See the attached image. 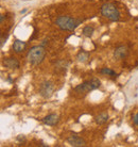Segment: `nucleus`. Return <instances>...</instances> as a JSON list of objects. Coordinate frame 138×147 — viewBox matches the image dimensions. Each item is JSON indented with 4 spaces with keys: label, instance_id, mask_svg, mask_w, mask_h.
Masks as SVG:
<instances>
[{
    "label": "nucleus",
    "instance_id": "20e7f679",
    "mask_svg": "<svg viewBox=\"0 0 138 147\" xmlns=\"http://www.w3.org/2000/svg\"><path fill=\"white\" fill-rule=\"evenodd\" d=\"M100 85H101V81L99 80L98 78H91L89 80L84 81L81 84L76 85L74 88V92L78 94H87L90 91L99 88Z\"/></svg>",
    "mask_w": 138,
    "mask_h": 147
},
{
    "label": "nucleus",
    "instance_id": "ddd939ff",
    "mask_svg": "<svg viewBox=\"0 0 138 147\" xmlns=\"http://www.w3.org/2000/svg\"><path fill=\"white\" fill-rule=\"evenodd\" d=\"M88 59H89V52L85 51V50H80L79 53L76 55V60L81 63L87 62Z\"/></svg>",
    "mask_w": 138,
    "mask_h": 147
},
{
    "label": "nucleus",
    "instance_id": "0eeeda50",
    "mask_svg": "<svg viewBox=\"0 0 138 147\" xmlns=\"http://www.w3.org/2000/svg\"><path fill=\"white\" fill-rule=\"evenodd\" d=\"M67 142L70 146H73V147H83L86 145V142L84 139H82L81 136H76V134H72V136H70L67 139Z\"/></svg>",
    "mask_w": 138,
    "mask_h": 147
},
{
    "label": "nucleus",
    "instance_id": "4468645a",
    "mask_svg": "<svg viewBox=\"0 0 138 147\" xmlns=\"http://www.w3.org/2000/svg\"><path fill=\"white\" fill-rule=\"evenodd\" d=\"M99 74L103 75V76H109V77H116L117 76L116 71H114L112 68H109V67H102L101 69L99 70Z\"/></svg>",
    "mask_w": 138,
    "mask_h": 147
},
{
    "label": "nucleus",
    "instance_id": "a211bd4d",
    "mask_svg": "<svg viewBox=\"0 0 138 147\" xmlns=\"http://www.w3.org/2000/svg\"><path fill=\"white\" fill-rule=\"evenodd\" d=\"M17 140H18V141H23V140H25V136H18V138H17Z\"/></svg>",
    "mask_w": 138,
    "mask_h": 147
},
{
    "label": "nucleus",
    "instance_id": "9b49d317",
    "mask_svg": "<svg viewBox=\"0 0 138 147\" xmlns=\"http://www.w3.org/2000/svg\"><path fill=\"white\" fill-rule=\"evenodd\" d=\"M69 64L70 63L67 60H58L54 65L55 71H58V73H60V71H66L67 68L69 67Z\"/></svg>",
    "mask_w": 138,
    "mask_h": 147
},
{
    "label": "nucleus",
    "instance_id": "7ed1b4c3",
    "mask_svg": "<svg viewBox=\"0 0 138 147\" xmlns=\"http://www.w3.org/2000/svg\"><path fill=\"white\" fill-rule=\"evenodd\" d=\"M101 14L105 18L109 19L111 22H119L120 20V11L119 9L112 2H105L101 5Z\"/></svg>",
    "mask_w": 138,
    "mask_h": 147
},
{
    "label": "nucleus",
    "instance_id": "6ab92c4d",
    "mask_svg": "<svg viewBox=\"0 0 138 147\" xmlns=\"http://www.w3.org/2000/svg\"><path fill=\"white\" fill-rule=\"evenodd\" d=\"M3 22H4V15H1V16H0V22L2 24Z\"/></svg>",
    "mask_w": 138,
    "mask_h": 147
},
{
    "label": "nucleus",
    "instance_id": "423d86ee",
    "mask_svg": "<svg viewBox=\"0 0 138 147\" xmlns=\"http://www.w3.org/2000/svg\"><path fill=\"white\" fill-rule=\"evenodd\" d=\"M127 53H129V48H127L125 45H120V46H118V47L114 50L113 57L116 61H120V60L124 59L127 55Z\"/></svg>",
    "mask_w": 138,
    "mask_h": 147
},
{
    "label": "nucleus",
    "instance_id": "f3484780",
    "mask_svg": "<svg viewBox=\"0 0 138 147\" xmlns=\"http://www.w3.org/2000/svg\"><path fill=\"white\" fill-rule=\"evenodd\" d=\"M5 40H7V37L4 38V36H2V38H1V48L3 47L4 43H5Z\"/></svg>",
    "mask_w": 138,
    "mask_h": 147
},
{
    "label": "nucleus",
    "instance_id": "2eb2a0df",
    "mask_svg": "<svg viewBox=\"0 0 138 147\" xmlns=\"http://www.w3.org/2000/svg\"><path fill=\"white\" fill-rule=\"evenodd\" d=\"M94 32V28L92 26H85L82 30V33H83L84 36L86 37H90L92 36V34Z\"/></svg>",
    "mask_w": 138,
    "mask_h": 147
},
{
    "label": "nucleus",
    "instance_id": "6e6552de",
    "mask_svg": "<svg viewBox=\"0 0 138 147\" xmlns=\"http://www.w3.org/2000/svg\"><path fill=\"white\" fill-rule=\"evenodd\" d=\"M60 118H58V115L56 113H51L48 114L47 116H45L42 121L43 124H45L46 126H55L58 123Z\"/></svg>",
    "mask_w": 138,
    "mask_h": 147
},
{
    "label": "nucleus",
    "instance_id": "dca6fc26",
    "mask_svg": "<svg viewBox=\"0 0 138 147\" xmlns=\"http://www.w3.org/2000/svg\"><path fill=\"white\" fill-rule=\"evenodd\" d=\"M133 123H134V125L138 126V113L133 115Z\"/></svg>",
    "mask_w": 138,
    "mask_h": 147
},
{
    "label": "nucleus",
    "instance_id": "f03ea898",
    "mask_svg": "<svg viewBox=\"0 0 138 147\" xmlns=\"http://www.w3.org/2000/svg\"><path fill=\"white\" fill-rule=\"evenodd\" d=\"M45 57H46V48L43 45H36L33 46L28 51L27 59L32 65H40L45 60Z\"/></svg>",
    "mask_w": 138,
    "mask_h": 147
},
{
    "label": "nucleus",
    "instance_id": "f8f14e48",
    "mask_svg": "<svg viewBox=\"0 0 138 147\" xmlns=\"http://www.w3.org/2000/svg\"><path fill=\"white\" fill-rule=\"evenodd\" d=\"M109 113L103 112V113H100L99 115H97L94 117V121H96L97 125H103V124H105L106 121H109Z\"/></svg>",
    "mask_w": 138,
    "mask_h": 147
},
{
    "label": "nucleus",
    "instance_id": "1a4fd4ad",
    "mask_svg": "<svg viewBox=\"0 0 138 147\" xmlns=\"http://www.w3.org/2000/svg\"><path fill=\"white\" fill-rule=\"evenodd\" d=\"M3 65L9 69H17L20 66V63L16 58L11 57V58H7L3 60Z\"/></svg>",
    "mask_w": 138,
    "mask_h": 147
},
{
    "label": "nucleus",
    "instance_id": "412c9836",
    "mask_svg": "<svg viewBox=\"0 0 138 147\" xmlns=\"http://www.w3.org/2000/svg\"><path fill=\"white\" fill-rule=\"evenodd\" d=\"M25 12H27V9H23V10H21V11H20V13H21V14H25Z\"/></svg>",
    "mask_w": 138,
    "mask_h": 147
},
{
    "label": "nucleus",
    "instance_id": "9d476101",
    "mask_svg": "<svg viewBox=\"0 0 138 147\" xmlns=\"http://www.w3.org/2000/svg\"><path fill=\"white\" fill-rule=\"evenodd\" d=\"M25 47H27V43L20 40H15L13 42V45H12V48H13L14 52H16V53H21V52H23Z\"/></svg>",
    "mask_w": 138,
    "mask_h": 147
},
{
    "label": "nucleus",
    "instance_id": "f257e3e1",
    "mask_svg": "<svg viewBox=\"0 0 138 147\" xmlns=\"http://www.w3.org/2000/svg\"><path fill=\"white\" fill-rule=\"evenodd\" d=\"M83 22V19L74 18L68 15H60L55 19V25L63 31H73Z\"/></svg>",
    "mask_w": 138,
    "mask_h": 147
},
{
    "label": "nucleus",
    "instance_id": "39448f33",
    "mask_svg": "<svg viewBox=\"0 0 138 147\" xmlns=\"http://www.w3.org/2000/svg\"><path fill=\"white\" fill-rule=\"evenodd\" d=\"M53 92H54V84L51 81L45 80L44 82H42V84L40 85V95L43 98L45 99L50 98L53 95Z\"/></svg>",
    "mask_w": 138,
    "mask_h": 147
},
{
    "label": "nucleus",
    "instance_id": "aec40b11",
    "mask_svg": "<svg viewBox=\"0 0 138 147\" xmlns=\"http://www.w3.org/2000/svg\"><path fill=\"white\" fill-rule=\"evenodd\" d=\"M40 146H45V147H47V146H48L47 144H45V143H43V142H40Z\"/></svg>",
    "mask_w": 138,
    "mask_h": 147
}]
</instances>
